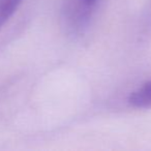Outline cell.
Segmentation results:
<instances>
[{
	"label": "cell",
	"instance_id": "cell-1",
	"mask_svg": "<svg viewBox=\"0 0 151 151\" xmlns=\"http://www.w3.org/2000/svg\"><path fill=\"white\" fill-rule=\"evenodd\" d=\"M99 0H65L63 14L67 27L81 32L87 27Z\"/></svg>",
	"mask_w": 151,
	"mask_h": 151
},
{
	"label": "cell",
	"instance_id": "cell-2",
	"mask_svg": "<svg viewBox=\"0 0 151 151\" xmlns=\"http://www.w3.org/2000/svg\"><path fill=\"white\" fill-rule=\"evenodd\" d=\"M128 104L136 109H151V79L130 93Z\"/></svg>",
	"mask_w": 151,
	"mask_h": 151
},
{
	"label": "cell",
	"instance_id": "cell-3",
	"mask_svg": "<svg viewBox=\"0 0 151 151\" xmlns=\"http://www.w3.org/2000/svg\"><path fill=\"white\" fill-rule=\"evenodd\" d=\"M22 0H0V29L15 14Z\"/></svg>",
	"mask_w": 151,
	"mask_h": 151
}]
</instances>
